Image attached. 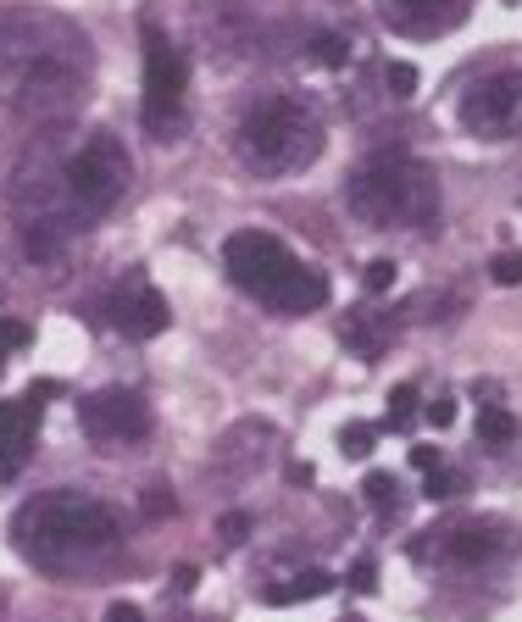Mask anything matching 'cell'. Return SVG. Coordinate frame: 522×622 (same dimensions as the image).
<instances>
[{"instance_id": "5bb4252c", "label": "cell", "mask_w": 522, "mask_h": 622, "mask_svg": "<svg viewBox=\"0 0 522 622\" xmlns=\"http://www.w3.org/2000/svg\"><path fill=\"white\" fill-rule=\"evenodd\" d=\"M39 406L34 401H0V450H34Z\"/></svg>"}, {"instance_id": "7c38bea8", "label": "cell", "mask_w": 522, "mask_h": 622, "mask_svg": "<svg viewBox=\"0 0 522 622\" xmlns=\"http://www.w3.org/2000/svg\"><path fill=\"white\" fill-rule=\"evenodd\" d=\"M328 589H334V572L306 567V572H295V579H283V584H267L262 600L267 606H301V600H322Z\"/></svg>"}, {"instance_id": "7a4b0ae2", "label": "cell", "mask_w": 522, "mask_h": 622, "mask_svg": "<svg viewBox=\"0 0 522 622\" xmlns=\"http://www.w3.org/2000/svg\"><path fill=\"white\" fill-rule=\"evenodd\" d=\"M12 540H17L23 561H34L44 572H84L89 561L117 550L123 522L106 500H94L84 490H51L12 517Z\"/></svg>"}, {"instance_id": "4fadbf2b", "label": "cell", "mask_w": 522, "mask_h": 622, "mask_svg": "<svg viewBox=\"0 0 522 622\" xmlns=\"http://www.w3.org/2000/svg\"><path fill=\"white\" fill-rule=\"evenodd\" d=\"M345 345L361 356V361H378L390 351V322L378 317V312H351V322H345Z\"/></svg>"}, {"instance_id": "4316f807", "label": "cell", "mask_w": 522, "mask_h": 622, "mask_svg": "<svg viewBox=\"0 0 522 622\" xmlns=\"http://www.w3.org/2000/svg\"><path fill=\"white\" fill-rule=\"evenodd\" d=\"M351 589H356V595H372V589H378V567H372L367 556L351 567Z\"/></svg>"}, {"instance_id": "9a60e30c", "label": "cell", "mask_w": 522, "mask_h": 622, "mask_svg": "<svg viewBox=\"0 0 522 622\" xmlns=\"http://www.w3.org/2000/svg\"><path fill=\"white\" fill-rule=\"evenodd\" d=\"M511 440H517V417H511L506 406H484V411H479V445L506 450Z\"/></svg>"}, {"instance_id": "d6986e66", "label": "cell", "mask_w": 522, "mask_h": 622, "mask_svg": "<svg viewBox=\"0 0 522 622\" xmlns=\"http://www.w3.org/2000/svg\"><path fill=\"white\" fill-rule=\"evenodd\" d=\"M384 89H390V101H411L417 94V67L411 62H390L384 67Z\"/></svg>"}, {"instance_id": "d590c367", "label": "cell", "mask_w": 522, "mask_h": 622, "mask_svg": "<svg viewBox=\"0 0 522 622\" xmlns=\"http://www.w3.org/2000/svg\"><path fill=\"white\" fill-rule=\"evenodd\" d=\"M345 622H361V617H345Z\"/></svg>"}, {"instance_id": "603a6c76", "label": "cell", "mask_w": 522, "mask_h": 622, "mask_svg": "<svg viewBox=\"0 0 522 622\" xmlns=\"http://www.w3.org/2000/svg\"><path fill=\"white\" fill-rule=\"evenodd\" d=\"M217 534H222V545H228V550H240V545L251 540V517H245V511H228V517L217 522Z\"/></svg>"}, {"instance_id": "f546056e", "label": "cell", "mask_w": 522, "mask_h": 622, "mask_svg": "<svg viewBox=\"0 0 522 622\" xmlns=\"http://www.w3.org/2000/svg\"><path fill=\"white\" fill-rule=\"evenodd\" d=\"M429 422H434V428H450V422H456V401H450V395H440V401L429 406Z\"/></svg>"}, {"instance_id": "ffe728a7", "label": "cell", "mask_w": 522, "mask_h": 622, "mask_svg": "<svg viewBox=\"0 0 522 622\" xmlns=\"http://www.w3.org/2000/svg\"><path fill=\"white\" fill-rule=\"evenodd\" d=\"M311 62H322V67H345V62H351V45H345L340 34H317V39H311Z\"/></svg>"}, {"instance_id": "484cf974", "label": "cell", "mask_w": 522, "mask_h": 622, "mask_svg": "<svg viewBox=\"0 0 522 622\" xmlns=\"http://www.w3.org/2000/svg\"><path fill=\"white\" fill-rule=\"evenodd\" d=\"M367 290H372V295L395 290V262H372V267H367Z\"/></svg>"}, {"instance_id": "d4e9b609", "label": "cell", "mask_w": 522, "mask_h": 622, "mask_svg": "<svg viewBox=\"0 0 522 622\" xmlns=\"http://www.w3.org/2000/svg\"><path fill=\"white\" fill-rule=\"evenodd\" d=\"M34 340V333H28V322H17V317H7V322H0V351H23Z\"/></svg>"}, {"instance_id": "ba28073f", "label": "cell", "mask_w": 522, "mask_h": 622, "mask_svg": "<svg viewBox=\"0 0 522 622\" xmlns=\"http://www.w3.org/2000/svg\"><path fill=\"white\" fill-rule=\"evenodd\" d=\"M456 117H461V128L472 139H495V145L500 139H522V67L479 78L461 94Z\"/></svg>"}, {"instance_id": "277c9868", "label": "cell", "mask_w": 522, "mask_h": 622, "mask_svg": "<svg viewBox=\"0 0 522 622\" xmlns=\"http://www.w3.org/2000/svg\"><path fill=\"white\" fill-rule=\"evenodd\" d=\"M345 206L367 228H434L440 223V178L406 151H384L351 173Z\"/></svg>"}, {"instance_id": "52a82bcc", "label": "cell", "mask_w": 522, "mask_h": 622, "mask_svg": "<svg viewBox=\"0 0 522 622\" xmlns=\"http://www.w3.org/2000/svg\"><path fill=\"white\" fill-rule=\"evenodd\" d=\"M506 545L511 534L500 517H461V522H445V529H429L411 545V556L445 572H484L489 561L506 556Z\"/></svg>"}, {"instance_id": "8992f818", "label": "cell", "mask_w": 522, "mask_h": 622, "mask_svg": "<svg viewBox=\"0 0 522 622\" xmlns=\"http://www.w3.org/2000/svg\"><path fill=\"white\" fill-rule=\"evenodd\" d=\"M183 94H189V62H183V51L156 23H145V106H139V117H145V134L151 139H173L178 134Z\"/></svg>"}, {"instance_id": "44dd1931", "label": "cell", "mask_w": 522, "mask_h": 622, "mask_svg": "<svg viewBox=\"0 0 522 622\" xmlns=\"http://www.w3.org/2000/svg\"><path fill=\"white\" fill-rule=\"evenodd\" d=\"M372 445H378V428H372V422H351L345 434H340V450H345V456H356V461H361V456H372Z\"/></svg>"}, {"instance_id": "6da1fadb", "label": "cell", "mask_w": 522, "mask_h": 622, "mask_svg": "<svg viewBox=\"0 0 522 622\" xmlns=\"http://www.w3.org/2000/svg\"><path fill=\"white\" fill-rule=\"evenodd\" d=\"M89 39L62 12H0V106L23 117H62L89 89Z\"/></svg>"}, {"instance_id": "836d02e7", "label": "cell", "mask_w": 522, "mask_h": 622, "mask_svg": "<svg viewBox=\"0 0 522 622\" xmlns=\"http://www.w3.org/2000/svg\"><path fill=\"white\" fill-rule=\"evenodd\" d=\"M311 478H317L311 461H295V467H290V484H311Z\"/></svg>"}, {"instance_id": "f1b7e54d", "label": "cell", "mask_w": 522, "mask_h": 622, "mask_svg": "<svg viewBox=\"0 0 522 622\" xmlns=\"http://www.w3.org/2000/svg\"><path fill=\"white\" fill-rule=\"evenodd\" d=\"M23 461H28V450H0V484H12L23 472Z\"/></svg>"}, {"instance_id": "83f0119b", "label": "cell", "mask_w": 522, "mask_h": 622, "mask_svg": "<svg viewBox=\"0 0 522 622\" xmlns=\"http://www.w3.org/2000/svg\"><path fill=\"white\" fill-rule=\"evenodd\" d=\"M51 395H62V384H56V378H34V384L23 390V401H34V406H44Z\"/></svg>"}, {"instance_id": "e575fe53", "label": "cell", "mask_w": 522, "mask_h": 622, "mask_svg": "<svg viewBox=\"0 0 522 622\" xmlns=\"http://www.w3.org/2000/svg\"><path fill=\"white\" fill-rule=\"evenodd\" d=\"M0 372H7V351H0Z\"/></svg>"}, {"instance_id": "3957f363", "label": "cell", "mask_w": 522, "mask_h": 622, "mask_svg": "<svg viewBox=\"0 0 522 622\" xmlns=\"http://www.w3.org/2000/svg\"><path fill=\"white\" fill-rule=\"evenodd\" d=\"M222 267H228V278L240 283L251 301H262L278 317H306V312H322L328 306V278L317 267H306L290 245H283V239H272L262 228L228 233Z\"/></svg>"}, {"instance_id": "ac0fdd59", "label": "cell", "mask_w": 522, "mask_h": 622, "mask_svg": "<svg viewBox=\"0 0 522 622\" xmlns=\"http://www.w3.org/2000/svg\"><path fill=\"white\" fill-rule=\"evenodd\" d=\"M411 417H417V384L390 390V417H384V428H411Z\"/></svg>"}, {"instance_id": "5b68a950", "label": "cell", "mask_w": 522, "mask_h": 622, "mask_svg": "<svg viewBox=\"0 0 522 622\" xmlns=\"http://www.w3.org/2000/svg\"><path fill=\"white\" fill-rule=\"evenodd\" d=\"M322 117L301 94H267L240 123V162L262 178H290L322 156Z\"/></svg>"}, {"instance_id": "7402d4cb", "label": "cell", "mask_w": 522, "mask_h": 622, "mask_svg": "<svg viewBox=\"0 0 522 622\" xmlns=\"http://www.w3.org/2000/svg\"><path fill=\"white\" fill-rule=\"evenodd\" d=\"M489 278L506 283V290H517V283H522V251H500V256L489 262Z\"/></svg>"}, {"instance_id": "8fae6325", "label": "cell", "mask_w": 522, "mask_h": 622, "mask_svg": "<svg viewBox=\"0 0 522 622\" xmlns=\"http://www.w3.org/2000/svg\"><path fill=\"white\" fill-rule=\"evenodd\" d=\"M112 322H117V333H128V340H156V333L173 322V312H167L162 290H151L145 278H133L112 301Z\"/></svg>"}, {"instance_id": "cb8c5ba5", "label": "cell", "mask_w": 522, "mask_h": 622, "mask_svg": "<svg viewBox=\"0 0 522 622\" xmlns=\"http://www.w3.org/2000/svg\"><path fill=\"white\" fill-rule=\"evenodd\" d=\"M139 506H145V517H173V511H178V500H173L167 484H151L145 495H139Z\"/></svg>"}, {"instance_id": "30bf717a", "label": "cell", "mask_w": 522, "mask_h": 622, "mask_svg": "<svg viewBox=\"0 0 522 622\" xmlns=\"http://www.w3.org/2000/svg\"><path fill=\"white\" fill-rule=\"evenodd\" d=\"M472 0H378V23L400 39H440L467 17Z\"/></svg>"}, {"instance_id": "9c48e42d", "label": "cell", "mask_w": 522, "mask_h": 622, "mask_svg": "<svg viewBox=\"0 0 522 622\" xmlns=\"http://www.w3.org/2000/svg\"><path fill=\"white\" fill-rule=\"evenodd\" d=\"M78 428L94 445H128L151 434V401L139 390H94L78 401Z\"/></svg>"}, {"instance_id": "1f68e13d", "label": "cell", "mask_w": 522, "mask_h": 622, "mask_svg": "<svg viewBox=\"0 0 522 622\" xmlns=\"http://www.w3.org/2000/svg\"><path fill=\"white\" fill-rule=\"evenodd\" d=\"M411 467L434 472V467H440V450H434V445H417V450H411Z\"/></svg>"}, {"instance_id": "d6a6232c", "label": "cell", "mask_w": 522, "mask_h": 622, "mask_svg": "<svg viewBox=\"0 0 522 622\" xmlns=\"http://www.w3.org/2000/svg\"><path fill=\"white\" fill-rule=\"evenodd\" d=\"M173 584H178V595H189V589L201 584V572H195V567H178V572H173Z\"/></svg>"}, {"instance_id": "2e32d148", "label": "cell", "mask_w": 522, "mask_h": 622, "mask_svg": "<svg viewBox=\"0 0 522 622\" xmlns=\"http://www.w3.org/2000/svg\"><path fill=\"white\" fill-rule=\"evenodd\" d=\"M361 500H367L372 511H384V517H390V511L400 506V484H395L390 472H367V478H361Z\"/></svg>"}, {"instance_id": "4dcf8cb0", "label": "cell", "mask_w": 522, "mask_h": 622, "mask_svg": "<svg viewBox=\"0 0 522 622\" xmlns=\"http://www.w3.org/2000/svg\"><path fill=\"white\" fill-rule=\"evenodd\" d=\"M106 622H145V611H139V606H128V600H117V606L106 611Z\"/></svg>"}, {"instance_id": "e0dca14e", "label": "cell", "mask_w": 522, "mask_h": 622, "mask_svg": "<svg viewBox=\"0 0 522 622\" xmlns=\"http://www.w3.org/2000/svg\"><path fill=\"white\" fill-rule=\"evenodd\" d=\"M461 490H467V478H461L456 467H445V461L429 472V484H422V495H429V500H450V495H461Z\"/></svg>"}]
</instances>
